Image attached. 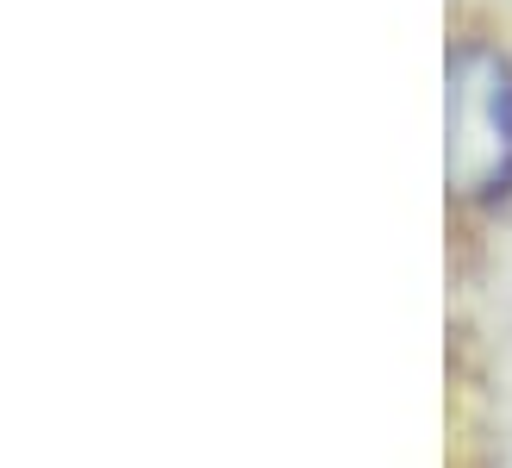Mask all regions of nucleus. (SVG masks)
<instances>
[{"instance_id":"obj_1","label":"nucleus","mask_w":512,"mask_h":468,"mask_svg":"<svg viewBox=\"0 0 512 468\" xmlns=\"http://www.w3.org/2000/svg\"><path fill=\"white\" fill-rule=\"evenodd\" d=\"M444 163L450 194L469 206H500L512 194V63L488 44H463L450 57L444 100Z\"/></svg>"}]
</instances>
